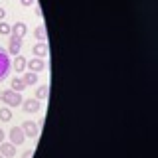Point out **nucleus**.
I'll list each match as a JSON object with an SVG mask.
<instances>
[{"mask_svg": "<svg viewBox=\"0 0 158 158\" xmlns=\"http://www.w3.org/2000/svg\"><path fill=\"white\" fill-rule=\"evenodd\" d=\"M10 73H12V59H10L6 49L0 46V83H2L4 79H8Z\"/></svg>", "mask_w": 158, "mask_h": 158, "instance_id": "1", "label": "nucleus"}, {"mask_svg": "<svg viewBox=\"0 0 158 158\" xmlns=\"http://www.w3.org/2000/svg\"><path fill=\"white\" fill-rule=\"evenodd\" d=\"M0 101H2L6 107H20V105H22V101H24V97L20 95L18 91L6 89V91L0 93Z\"/></svg>", "mask_w": 158, "mask_h": 158, "instance_id": "2", "label": "nucleus"}, {"mask_svg": "<svg viewBox=\"0 0 158 158\" xmlns=\"http://www.w3.org/2000/svg\"><path fill=\"white\" fill-rule=\"evenodd\" d=\"M10 142H12L14 146H20V144H24V140H26V135H24V131H22V127H12L10 128Z\"/></svg>", "mask_w": 158, "mask_h": 158, "instance_id": "3", "label": "nucleus"}, {"mask_svg": "<svg viewBox=\"0 0 158 158\" xmlns=\"http://www.w3.org/2000/svg\"><path fill=\"white\" fill-rule=\"evenodd\" d=\"M22 131H24V135H26V138H36L40 135V125L34 123V121H24Z\"/></svg>", "mask_w": 158, "mask_h": 158, "instance_id": "4", "label": "nucleus"}, {"mask_svg": "<svg viewBox=\"0 0 158 158\" xmlns=\"http://www.w3.org/2000/svg\"><path fill=\"white\" fill-rule=\"evenodd\" d=\"M22 109H24V113H30V115H34V113H40V109H42V103H40L36 97H34V99H24V101H22Z\"/></svg>", "mask_w": 158, "mask_h": 158, "instance_id": "5", "label": "nucleus"}, {"mask_svg": "<svg viewBox=\"0 0 158 158\" xmlns=\"http://www.w3.org/2000/svg\"><path fill=\"white\" fill-rule=\"evenodd\" d=\"M8 56H20V52H22V40L20 38H16V36H10V40H8Z\"/></svg>", "mask_w": 158, "mask_h": 158, "instance_id": "6", "label": "nucleus"}, {"mask_svg": "<svg viewBox=\"0 0 158 158\" xmlns=\"http://www.w3.org/2000/svg\"><path fill=\"white\" fill-rule=\"evenodd\" d=\"M26 67L30 69V71H34V73H40V71H44V69H46V61H44L42 57H32L26 63Z\"/></svg>", "mask_w": 158, "mask_h": 158, "instance_id": "7", "label": "nucleus"}, {"mask_svg": "<svg viewBox=\"0 0 158 158\" xmlns=\"http://www.w3.org/2000/svg\"><path fill=\"white\" fill-rule=\"evenodd\" d=\"M10 34H12V36H16V38H20V40H24V36L28 34V26L24 22H16V24H12V26H10Z\"/></svg>", "mask_w": 158, "mask_h": 158, "instance_id": "8", "label": "nucleus"}, {"mask_svg": "<svg viewBox=\"0 0 158 158\" xmlns=\"http://www.w3.org/2000/svg\"><path fill=\"white\" fill-rule=\"evenodd\" d=\"M0 154H2L4 158L16 156V146H14L12 142H0Z\"/></svg>", "mask_w": 158, "mask_h": 158, "instance_id": "9", "label": "nucleus"}, {"mask_svg": "<svg viewBox=\"0 0 158 158\" xmlns=\"http://www.w3.org/2000/svg\"><path fill=\"white\" fill-rule=\"evenodd\" d=\"M32 52H34V56H36V57H46L48 56V44L46 42H38L36 44V46H34L32 48Z\"/></svg>", "mask_w": 158, "mask_h": 158, "instance_id": "10", "label": "nucleus"}, {"mask_svg": "<svg viewBox=\"0 0 158 158\" xmlns=\"http://www.w3.org/2000/svg\"><path fill=\"white\" fill-rule=\"evenodd\" d=\"M26 63H28V59L24 57V56H16V57H14V61H12V67L16 69V73H22L24 69H26Z\"/></svg>", "mask_w": 158, "mask_h": 158, "instance_id": "11", "label": "nucleus"}, {"mask_svg": "<svg viewBox=\"0 0 158 158\" xmlns=\"http://www.w3.org/2000/svg\"><path fill=\"white\" fill-rule=\"evenodd\" d=\"M10 89H12V91L22 93L24 89H26V83L22 81V77H14V79H10Z\"/></svg>", "mask_w": 158, "mask_h": 158, "instance_id": "12", "label": "nucleus"}, {"mask_svg": "<svg viewBox=\"0 0 158 158\" xmlns=\"http://www.w3.org/2000/svg\"><path fill=\"white\" fill-rule=\"evenodd\" d=\"M22 81L26 83V87H28V85H38V73H34V71H28V73H24Z\"/></svg>", "mask_w": 158, "mask_h": 158, "instance_id": "13", "label": "nucleus"}, {"mask_svg": "<svg viewBox=\"0 0 158 158\" xmlns=\"http://www.w3.org/2000/svg\"><path fill=\"white\" fill-rule=\"evenodd\" d=\"M34 36H36L40 42H46L48 40V32H46V26H44V24H40V26L34 30Z\"/></svg>", "mask_w": 158, "mask_h": 158, "instance_id": "14", "label": "nucleus"}, {"mask_svg": "<svg viewBox=\"0 0 158 158\" xmlns=\"http://www.w3.org/2000/svg\"><path fill=\"white\" fill-rule=\"evenodd\" d=\"M48 97H49V85L38 87V91H36V99H38V101H42V99H48Z\"/></svg>", "mask_w": 158, "mask_h": 158, "instance_id": "15", "label": "nucleus"}, {"mask_svg": "<svg viewBox=\"0 0 158 158\" xmlns=\"http://www.w3.org/2000/svg\"><path fill=\"white\" fill-rule=\"evenodd\" d=\"M0 121H2V123H10V121H12V111H10V107H2V109H0Z\"/></svg>", "mask_w": 158, "mask_h": 158, "instance_id": "16", "label": "nucleus"}, {"mask_svg": "<svg viewBox=\"0 0 158 158\" xmlns=\"http://www.w3.org/2000/svg\"><path fill=\"white\" fill-rule=\"evenodd\" d=\"M6 34H10V24H6L2 20V22H0V36H6Z\"/></svg>", "mask_w": 158, "mask_h": 158, "instance_id": "17", "label": "nucleus"}, {"mask_svg": "<svg viewBox=\"0 0 158 158\" xmlns=\"http://www.w3.org/2000/svg\"><path fill=\"white\" fill-rule=\"evenodd\" d=\"M20 2H22V6L30 8V6H34V4H36V0H20Z\"/></svg>", "mask_w": 158, "mask_h": 158, "instance_id": "18", "label": "nucleus"}, {"mask_svg": "<svg viewBox=\"0 0 158 158\" xmlns=\"http://www.w3.org/2000/svg\"><path fill=\"white\" fill-rule=\"evenodd\" d=\"M22 158H34V150H26L22 154Z\"/></svg>", "mask_w": 158, "mask_h": 158, "instance_id": "19", "label": "nucleus"}, {"mask_svg": "<svg viewBox=\"0 0 158 158\" xmlns=\"http://www.w3.org/2000/svg\"><path fill=\"white\" fill-rule=\"evenodd\" d=\"M4 18H6V10H4V8H0V22H2Z\"/></svg>", "mask_w": 158, "mask_h": 158, "instance_id": "20", "label": "nucleus"}, {"mask_svg": "<svg viewBox=\"0 0 158 158\" xmlns=\"http://www.w3.org/2000/svg\"><path fill=\"white\" fill-rule=\"evenodd\" d=\"M0 142H4V131L0 128Z\"/></svg>", "mask_w": 158, "mask_h": 158, "instance_id": "21", "label": "nucleus"}, {"mask_svg": "<svg viewBox=\"0 0 158 158\" xmlns=\"http://www.w3.org/2000/svg\"><path fill=\"white\" fill-rule=\"evenodd\" d=\"M0 158H4V156H2V154H0Z\"/></svg>", "mask_w": 158, "mask_h": 158, "instance_id": "22", "label": "nucleus"}, {"mask_svg": "<svg viewBox=\"0 0 158 158\" xmlns=\"http://www.w3.org/2000/svg\"><path fill=\"white\" fill-rule=\"evenodd\" d=\"M0 93H2V91H0Z\"/></svg>", "mask_w": 158, "mask_h": 158, "instance_id": "23", "label": "nucleus"}]
</instances>
